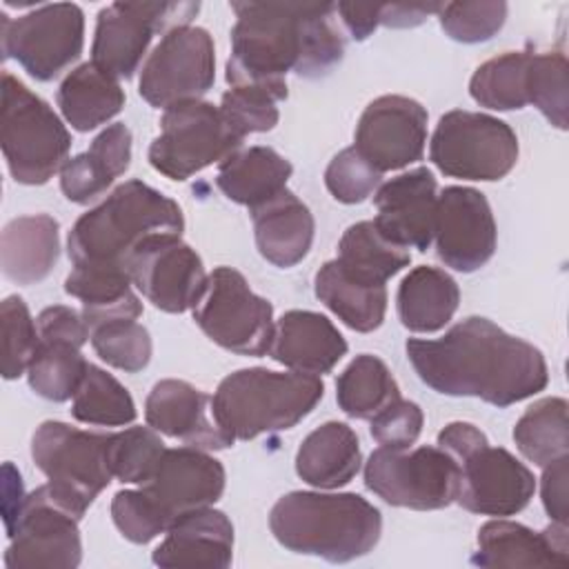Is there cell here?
<instances>
[{"label":"cell","mask_w":569,"mask_h":569,"mask_svg":"<svg viewBox=\"0 0 569 569\" xmlns=\"http://www.w3.org/2000/svg\"><path fill=\"white\" fill-rule=\"evenodd\" d=\"M193 320L211 342L240 356L269 353L276 331L271 302L253 293L244 276L231 267H216L209 273Z\"/></svg>","instance_id":"obj_10"},{"label":"cell","mask_w":569,"mask_h":569,"mask_svg":"<svg viewBox=\"0 0 569 569\" xmlns=\"http://www.w3.org/2000/svg\"><path fill=\"white\" fill-rule=\"evenodd\" d=\"M58 107L76 131H91L122 111L124 91L116 76L96 62H84L62 80Z\"/></svg>","instance_id":"obj_33"},{"label":"cell","mask_w":569,"mask_h":569,"mask_svg":"<svg viewBox=\"0 0 569 569\" xmlns=\"http://www.w3.org/2000/svg\"><path fill=\"white\" fill-rule=\"evenodd\" d=\"M7 533L9 547L4 551V565L9 569H73L82 560L78 518L58 507L44 485L24 498L18 520Z\"/></svg>","instance_id":"obj_15"},{"label":"cell","mask_w":569,"mask_h":569,"mask_svg":"<svg viewBox=\"0 0 569 569\" xmlns=\"http://www.w3.org/2000/svg\"><path fill=\"white\" fill-rule=\"evenodd\" d=\"M478 567H567V525L551 522L533 531L511 520H489L478 529V551L471 558Z\"/></svg>","instance_id":"obj_24"},{"label":"cell","mask_w":569,"mask_h":569,"mask_svg":"<svg viewBox=\"0 0 569 569\" xmlns=\"http://www.w3.org/2000/svg\"><path fill=\"white\" fill-rule=\"evenodd\" d=\"M60 256L58 220L47 213L20 216L4 224L0 236V267L16 284L44 280Z\"/></svg>","instance_id":"obj_28"},{"label":"cell","mask_w":569,"mask_h":569,"mask_svg":"<svg viewBox=\"0 0 569 569\" xmlns=\"http://www.w3.org/2000/svg\"><path fill=\"white\" fill-rule=\"evenodd\" d=\"M164 449L156 429L129 427L109 436V469L120 482L144 485L156 471Z\"/></svg>","instance_id":"obj_43"},{"label":"cell","mask_w":569,"mask_h":569,"mask_svg":"<svg viewBox=\"0 0 569 569\" xmlns=\"http://www.w3.org/2000/svg\"><path fill=\"white\" fill-rule=\"evenodd\" d=\"M231 558L233 525L213 507L180 516L151 556L153 565L164 569H224Z\"/></svg>","instance_id":"obj_23"},{"label":"cell","mask_w":569,"mask_h":569,"mask_svg":"<svg viewBox=\"0 0 569 569\" xmlns=\"http://www.w3.org/2000/svg\"><path fill=\"white\" fill-rule=\"evenodd\" d=\"M127 271L142 296L167 313L193 309L209 280L200 256L180 236L151 238L129 258Z\"/></svg>","instance_id":"obj_16"},{"label":"cell","mask_w":569,"mask_h":569,"mask_svg":"<svg viewBox=\"0 0 569 569\" xmlns=\"http://www.w3.org/2000/svg\"><path fill=\"white\" fill-rule=\"evenodd\" d=\"M131 276L113 267H73L64 280V291L82 302V318L91 329L113 320H138L140 298L131 291Z\"/></svg>","instance_id":"obj_31"},{"label":"cell","mask_w":569,"mask_h":569,"mask_svg":"<svg viewBox=\"0 0 569 569\" xmlns=\"http://www.w3.org/2000/svg\"><path fill=\"white\" fill-rule=\"evenodd\" d=\"M400 398L389 367L371 353L356 356L336 380L338 407L358 420H371L378 411Z\"/></svg>","instance_id":"obj_36"},{"label":"cell","mask_w":569,"mask_h":569,"mask_svg":"<svg viewBox=\"0 0 569 569\" xmlns=\"http://www.w3.org/2000/svg\"><path fill=\"white\" fill-rule=\"evenodd\" d=\"M80 349L82 347L62 340H38V349L27 369L29 387L51 402L73 398L89 367Z\"/></svg>","instance_id":"obj_38"},{"label":"cell","mask_w":569,"mask_h":569,"mask_svg":"<svg viewBox=\"0 0 569 569\" xmlns=\"http://www.w3.org/2000/svg\"><path fill=\"white\" fill-rule=\"evenodd\" d=\"M422 409L411 400H393L371 418V436L380 447L409 449L422 431Z\"/></svg>","instance_id":"obj_49"},{"label":"cell","mask_w":569,"mask_h":569,"mask_svg":"<svg viewBox=\"0 0 569 569\" xmlns=\"http://www.w3.org/2000/svg\"><path fill=\"white\" fill-rule=\"evenodd\" d=\"M287 98V87L269 84H236L222 93L220 113L227 124L240 136L271 131L278 124V102Z\"/></svg>","instance_id":"obj_41"},{"label":"cell","mask_w":569,"mask_h":569,"mask_svg":"<svg viewBox=\"0 0 569 569\" xmlns=\"http://www.w3.org/2000/svg\"><path fill=\"white\" fill-rule=\"evenodd\" d=\"M382 173L365 158L356 147H347L333 156L325 171V184L329 193L345 204H358L367 200L380 187Z\"/></svg>","instance_id":"obj_47"},{"label":"cell","mask_w":569,"mask_h":569,"mask_svg":"<svg viewBox=\"0 0 569 569\" xmlns=\"http://www.w3.org/2000/svg\"><path fill=\"white\" fill-rule=\"evenodd\" d=\"M231 58L227 82L287 87V73H329L345 53L333 2H231Z\"/></svg>","instance_id":"obj_2"},{"label":"cell","mask_w":569,"mask_h":569,"mask_svg":"<svg viewBox=\"0 0 569 569\" xmlns=\"http://www.w3.org/2000/svg\"><path fill=\"white\" fill-rule=\"evenodd\" d=\"M458 302V282L445 269L427 264L411 269L402 278L396 296L402 327L416 333H433L442 329L453 318Z\"/></svg>","instance_id":"obj_32"},{"label":"cell","mask_w":569,"mask_h":569,"mask_svg":"<svg viewBox=\"0 0 569 569\" xmlns=\"http://www.w3.org/2000/svg\"><path fill=\"white\" fill-rule=\"evenodd\" d=\"M313 291L316 298L353 331L369 333L385 320L387 287L353 280L338 267L336 260H329L318 269Z\"/></svg>","instance_id":"obj_35"},{"label":"cell","mask_w":569,"mask_h":569,"mask_svg":"<svg viewBox=\"0 0 569 569\" xmlns=\"http://www.w3.org/2000/svg\"><path fill=\"white\" fill-rule=\"evenodd\" d=\"M91 345L107 365L136 373L151 360V336L136 320H113L91 329Z\"/></svg>","instance_id":"obj_44"},{"label":"cell","mask_w":569,"mask_h":569,"mask_svg":"<svg viewBox=\"0 0 569 569\" xmlns=\"http://www.w3.org/2000/svg\"><path fill=\"white\" fill-rule=\"evenodd\" d=\"M429 158L449 178L493 182L516 167L518 138L489 113L453 109L438 120Z\"/></svg>","instance_id":"obj_8"},{"label":"cell","mask_w":569,"mask_h":569,"mask_svg":"<svg viewBox=\"0 0 569 569\" xmlns=\"http://www.w3.org/2000/svg\"><path fill=\"white\" fill-rule=\"evenodd\" d=\"M425 142V107L407 96H380L365 107L356 127L353 147L385 173L420 160Z\"/></svg>","instance_id":"obj_19"},{"label":"cell","mask_w":569,"mask_h":569,"mask_svg":"<svg viewBox=\"0 0 569 569\" xmlns=\"http://www.w3.org/2000/svg\"><path fill=\"white\" fill-rule=\"evenodd\" d=\"M0 22L4 58L40 82L60 76L82 53L84 13L73 2L40 4L16 20L2 13Z\"/></svg>","instance_id":"obj_12"},{"label":"cell","mask_w":569,"mask_h":569,"mask_svg":"<svg viewBox=\"0 0 569 569\" xmlns=\"http://www.w3.org/2000/svg\"><path fill=\"white\" fill-rule=\"evenodd\" d=\"M131 162V131L116 122L102 129L91 147L64 162L60 169V189L69 202L89 204L98 200Z\"/></svg>","instance_id":"obj_26"},{"label":"cell","mask_w":569,"mask_h":569,"mask_svg":"<svg viewBox=\"0 0 569 569\" xmlns=\"http://www.w3.org/2000/svg\"><path fill=\"white\" fill-rule=\"evenodd\" d=\"M2 327V376L13 380L29 369L38 349V325L20 296H9L0 305Z\"/></svg>","instance_id":"obj_45"},{"label":"cell","mask_w":569,"mask_h":569,"mask_svg":"<svg viewBox=\"0 0 569 569\" xmlns=\"http://www.w3.org/2000/svg\"><path fill=\"white\" fill-rule=\"evenodd\" d=\"M442 4H380V24L405 29L425 22L431 13H438Z\"/></svg>","instance_id":"obj_54"},{"label":"cell","mask_w":569,"mask_h":569,"mask_svg":"<svg viewBox=\"0 0 569 569\" xmlns=\"http://www.w3.org/2000/svg\"><path fill=\"white\" fill-rule=\"evenodd\" d=\"M529 51H507L482 62L469 82L471 98L487 109L511 111L529 104L527 69Z\"/></svg>","instance_id":"obj_39"},{"label":"cell","mask_w":569,"mask_h":569,"mask_svg":"<svg viewBox=\"0 0 569 569\" xmlns=\"http://www.w3.org/2000/svg\"><path fill=\"white\" fill-rule=\"evenodd\" d=\"M460 485L456 502L480 516H513L522 511L533 491L536 478L527 465L489 440L460 460Z\"/></svg>","instance_id":"obj_18"},{"label":"cell","mask_w":569,"mask_h":569,"mask_svg":"<svg viewBox=\"0 0 569 569\" xmlns=\"http://www.w3.org/2000/svg\"><path fill=\"white\" fill-rule=\"evenodd\" d=\"M527 98L553 127L567 129L569 89L565 53L547 51L529 56Z\"/></svg>","instance_id":"obj_42"},{"label":"cell","mask_w":569,"mask_h":569,"mask_svg":"<svg viewBox=\"0 0 569 569\" xmlns=\"http://www.w3.org/2000/svg\"><path fill=\"white\" fill-rule=\"evenodd\" d=\"M567 476H569V456H562L549 465H545L542 473V507L551 522L567 525L569 516V498H567Z\"/></svg>","instance_id":"obj_51"},{"label":"cell","mask_w":569,"mask_h":569,"mask_svg":"<svg viewBox=\"0 0 569 569\" xmlns=\"http://www.w3.org/2000/svg\"><path fill=\"white\" fill-rule=\"evenodd\" d=\"M487 436L471 422H449L438 433V447L445 449L453 460H460L476 447L485 445Z\"/></svg>","instance_id":"obj_52"},{"label":"cell","mask_w":569,"mask_h":569,"mask_svg":"<svg viewBox=\"0 0 569 569\" xmlns=\"http://www.w3.org/2000/svg\"><path fill=\"white\" fill-rule=\"evenodd\" d=\"M182 229L184 218L176 200L142 180H127L76 220L67 238V253L73 267L127 271L129 258L144 242L182 236Z\"/></svg>","instance_id":"obj_3"},{"label":"cell","mask_w":569,"mask_h":569,"mask_svg":"<svg viewBox=\"0 0 569 569\" xmlns=\"http://www.w3.org/2000/svg\"><path fill=\"white\" fill-rule=\"evenodd\" d=\"M433 242L438 258L462 273L478 271L496 253L498 229L491 207L478 189L447 187L438 196Z\"/></svg>","instance_id":"obj_17"},{"label":"cell","mask_w":569,"mask_h":569,"mask_svg":"<svg viewBox=\"0 0 569 569\" xmlns=\"http://www.w3.org/2000/svg\"><path fill=\"white\" fill-rule=\"evenodd\" d=\"M242 140L227 124L220 107L204 100L180 102L164 109L160 136L149 147V162L171 180H187L213 162H224Z\"/></svg>","instance_id":"obj_9"},{"label":"cell","mask_w":569,"mask_h":569,"mask_svg":"<svg viewBox=\"0 0 569 569\" xmlns=\"http://www.w3.org/2000/svg\"><path fill=\"white\" fill-rule=\"evenodd\" d=\"M198 9V2H111L96 20L91 62L118 80L131 78L153 33L189 24Z\"/></svg>","instance_id":"obj_13"},{"label":"cell","mask_w":569,"mask_h":569,"mask_svg":"<svg viewBox=\"0 0 569 569\" xmlns=\"http://www.w3.org/2000/svg\"><path fill=\"white\" fill-rule=\"evenodd\" d=\"M320 376L251 367L220 380L211 411L218 427L236 442L296 427L322 400Z\"/></svg>","instance_id":"obj_5"},{"label":"cell","mask_w":569,"mask_h":569,"mask_svg":"<svg viewBox=\"0 0 569 569\" xmlns=\"http://www.w3.org/2000/svg\"><path fill=\"white\" fill-rule=\"evenodd\" d=\"M144 418L158 433L178 438L189 447L211 451L233 445L213 418L211 398L184 380L156 382L144 402Z\"/></svg>","instance_id":"obj_22"},{"label":"cell","mask_w":569,"mask_h":569,"mask_svg":"<svg viewBox=\"0 0 569 569\" xmlns=\"http://www.w3.org/2000/svg\"><path fill=\"white\" fill-rule=\"evenodd\" d=\"M405 349L418 378L445 396L509 407L549 382L540 349L480 316L465 318L438 340L411 338Z\"/></svg>","instance_id":"obj_1"},{"label":"cell","mask_w":569,"mask_h":569,"mask_svg":"<svg viewBox=\"0 0 569 569\" xmlns=\"http://www.w3.org/2000/svg\"><path fill=\"white\" fill-rule=\"evenodd\" d=\"M260 256L276 267L298 264L311 249L316 222L309 207L289 189L251 209Z\"/></svg>","instance_id":"obj_27"},{"label":"cell","mask_w":569,"mask_h":569,"mask_svg":"<svg viewBox=\"0 0 569 569\" xmlns=\"http://www.w3.org/2000/svg\"><path fill=\"white\" fill-rule=\"evenodd\" d=\"M216 80L213 40L202 27H176L153 47L140 71V96L158 109L200 100Z\"/></svg>","instance_id":"obj_14"},{"label":"cell","mask_w":569,"mask_h":569,"mask_svg":"<svg viewBox=\"0 0 569 569\" xmlns=\"http://www.w3.org/2000/svg\"><path fill=\"white\" fill-rule=\"evenodd\" d=\"M336 13H340V20L345 22L353 40H367L380 24V4L338 2Z\"/></svg>","instance_id":"obj_53"},{"label":"cell","mask_w":569,"mask_h":569,"mask_svg":"<svg viewBox=\"0 0 569 569\" xmlns=\"http://www.w3.org/2000/svg\"><path fill=\"white\" fill-rule=\"evenodd\" d=\"M273 538L289 551L349 562L380 540V511L358 493L291 491L269 513Z\"/></svg>","instance_id":"obj_4"},{"label":"cell","mask_w":569,"mask_h":569,"mask_svg":"<svg viewBox=\"0 0 569 569\" xmlns=\"http://www.w3.org/2000/svg\"><path fill=\"white\" fill-rule=\"evenodd\" d=\"M336 262L353 280L385 287L391 276L411 262V253L387 238L373 220H362L342 233Z\"/></svg>","instance_id":"obj_34"},{"label":"cell","mask_w":569,"mask_h":569,"mask_svg":"<svg viewBox=\"0 0 569 569\" xmlns=\"http://www.w3.org/2000/svg\"><path fill=\"white\" fill-rule=\"evenodd\" d=\"M71 416L84 425L122 427L136 420V402L131 393L104 369L89 362L87 373L73 393Z\"/></svg>","instance_id":"obj_40"},{"label":"cell","mask_w":569,"mask_h":569,"mask_svg":"<svg viewBox=\"0 0 569 569\" xmlns=\"http://www.w3.org/2000/svg\"><path fill=\"white\" fill-rule=\"evenodd\" d=\"M347 353V340L316 311L291 309L278 322L269 356L298 373H329Z\"/></svg>","instance_id":"obj_25"},{"label":"cell","mask_w":569,"mask_h":569,"mask_svg":"<svg viewBox=\"0 0 569 569\" xmlns=\"http://www.w3.org/2000/svg\"><path fill=\"white\" fill-rule=\"evenodd\" d=\"M291 173V162L276 149L249 147L220 162L216 184L229 200L251 211L284 191Z\"/></svg>","instance_id":"obj_30"},{"label":"cell","mask_w":569,"mask_h":569,"mask_svg":"<svg viewBox=\"0 0 569 569\" xmlns=\"http://www.w3.org/2000/svg\"><path fill=\"white\" fill-rule=\"evenodd\" d=\"M362 453L356 431L338 420L313 429L296 453V473L311 487L338 489L360 471Z\"/></svg>","instance_id":"obj_29"},{"label":"cell","mask_w":569,"mask_h":569,"mask_svg":"<svg viewBox=\"0 0 569 569\" xmlns=\"http://www.w3.org/2000/svg\"><path fill=\"white\" fill-rule=\"evenodd\" d=\"M224 467L198 447L164 449L140 491L171 527L180 516L211 507L224 491Z\"/></svg>","instance_id":"obj_20"},{"label":"cell","mask_w":569,"mask_h":569,"mask_svg":"<svg viewBox=\"0 0 569 569\" xmlns=\"http://www.w3.org/2000/svg\"><path fill=\"white\" fill-rule=\"evenodd\" d=\"M365 485L387 505L431 511L456 502L460 467L440 447H380L365 465Z\"/></svg>","instance_id":"obj_11"},{"label":"cell","mask_w":569,"mask_h":569,"mask_svg":"<svg viewBox=\"0 0 569 569\" xmlns=\"http://www.w3.org/2000/svg\"><path fill=\"white\" fill-rule=\"evenodd\" d=\"M376 224L402 247L427 251L433 242L438 184L427 167L400 173L376 191Z\"/></svg>","instance_id":"obj_21"},{"label":"cell","mask_w":569,"mask_h":569,"mask_svg":"<svg viewBox=\"0 0 569 569\" xmlns=\"http://www.w3.org/2000/svg\"><path fill=\"white\" fill-rule=\"evenodd\" d=\"M109 436L47 420L31 438V458L47 476V493L73 518H82L98 493L113 480Z\"/></svg>","instance_id":"obj_6"},{"label":"cell","mask_w":569,"mask_h":569,"mask_svg":"<svg viewBox=\"0 0 569 569\" xmlns=\"http://www.w3.org/2000/svg\"><path fill=\"white\" fill-rule=\"evenodd\" d=\"M567 400L542 398L533 402L513 427V442L518 451L538 467H545L569 451Z\"/></svg>","instance_id":"obj_37"},{"label":"cell","mask_w":569,"mask_h":569,"mask_svg":"<svg viewBox=\"0 0 569 569\" xmlns=\"http://www.w3.org/2000/svg\"><path fill=\"white\" fill-rule=\"evenodd\" d=\"M442 31L465 44H476L493 38L505 20L507 4L505 2H447L438 11Z\"/></svg>","instance_id":"obj_46"},{"label":"cell","mask_w":569,"mask_h":569,"mask_svg":"<svg viewBox=\"0 0 569 569\" xmlns=\"http://www.w3.org/2000/svg\"><path fill=\"white\" fill-rule=\"evenodd\" d=\"M111 518L118 531L136 545H144L169 529L164 518L140 489L118 491L111 500Z\"/></svg>","instance_id":"obj_48"},{"label":"cell","mask_w":569,"mask_h":569,"mask_svg":"<svg viewBox=\"0 0 569 569\" xmlns=\"http://www.w3.org/2000/svg\"><path fill=\"white\" fill-rule=\"evenodd\" d=\"M36 325H38L40 340H62V342L82 347L91 338V331L82 313L64 305H53L42 309Z\"/></svg>","instance_id":"obj_50"},{"label":"cell","mask_w":569,"mask_h":569,"mask_svg":"<svg viewBox=\"0 0 569 569\" xmlns=\"http://www.w3.org/2000/svg\"><path fill=\"white\" fill-rule=\"evenodd\" d=\"M0 140L20 184H44L69 160L71 136L56 111L11 73H2Z\"/></svg>","instance_id":"obj_7"}]
</instances>
